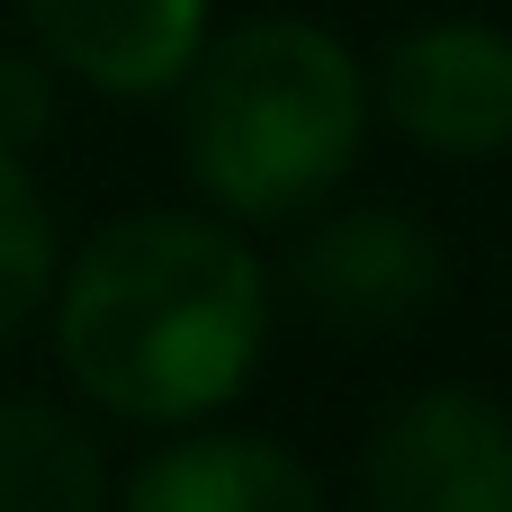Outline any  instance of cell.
<instances>
[{
  "mask_svg": "<svg viewBox=\"0 0 512 512\" xmlns=\"http://www.w3.org/2000/svg\"><path fill=\"white\" fill-rule=\"evenodd\" d=\"M378 108L450 162H486L512 144V36L486 18H432L387 45Z\"/></svg>",
  "mask_w": 512,
  "mask_h": 512,
  "instance_id": "cell-4",
  "label": "cell"
},
{
  "mask_svg": "<svg viewBox=\"0 0 512 512\" xmlns=\"http://www.w3.org/2000/svg\"><path fill=\"white\" fill-rule=\"evenodd\" d=\"M108 477L72 414L54 405H0V512H99Z\"/></svg>",
  "mask_w": 512,
  "mask_h": 512,
  "instance_id": "cell-8",
  "label": "cell"
},
{
  "mask_svg": "<svg viewBox=\"0 0 512 512\" xmlns=\"http://www.w3.org/2000/svg\"><path fill=\"white\" fill-rule=\"evenodd\" d=\"M54 126V81L36 54H0V153H27Z\"/></svg>",
  "mask_w": 512,
  "mask_h": 512,
  "instance_id": "cell-10",
  "label": "cell"
},
{
  "mask_svg": "<svg viewBox=\"0 0 512 512\" xmlns=\"http://www.w3.org/2000/svg\"><path fill=\"white\" fill-rule=\"evenodd\" d=\"M126 512H324V486L261 432H207L144 459Z\"/></svg>",
  "mask_w": 512,
  "mask_h": 512,
  "instance_id": "cell-7",
  "label": "cell"
},
{
  "mask_svg": "<svg viewBox=\"0 0 512 512\" xmlns=\"http://www.w3.org/2000/svg\"><path fill=\"white\" fill-rule=\"evenodd\" d=\"M360 512H512V414L477 387L405 396L369 432Z\"/></svg>",
  "mask_w": 512,
  "mask_h": 512,
  "instance_id": "cell-3",
  "label": "cell"
},
{
  "mask_svg": "<svg viewBox=\"0 0 512 512\" xmlns=\"http://www.w3.org/2000/svg\"><path fill=\"white\" fill-rule=\"evenodd\" d=\"M288 279H297V297L324 324H342V333H396V324H414L441 297V243L414 216H396V207H351V216H324L297 243Z\"/></svg>",
  "mask_w": 512,
  "mask_h": 512,
  "instance_id": "cell-5",
  "label": "cell"
},
{
  "mask_svg": "<svg viewBox=\"0 0 512 512\" xmlns=\"http://www.w3.org/2000/svg\"><path fill=\"white\" fill-rule=\"evenodd\" d=\"M36 45L108 90V99H153L189 72V54L207 45V0H18Z\"/></svg>",
  "mask_w": 512,
  "mask_h": 512,
  "instance_id": "cell-6",
  "label": "cell"
},
{
  "mask_svg": "<svg viewBox=\"0 0 512 512\" xmlns=\"http://www.w3.org/2000/svg\"><path fill=\"white\" fill-rule=\"evenodd\" d=\"M180 81H189L180 108L189 171L234 216H297L360 162L369 126L360 63L306 18H252L198 45Z\"/></svg>",
  "mask_w": 512,
  "mask_h": 512,
  "instance_id": "cell-2",
  "label": "cell"
},
{
  "mask_svg": "<svg viewBox=\"0 0 512 512\" xmlns=\"http://www.w3.org/2000/svg\"><path fill=\"white\" fill-rule=\"evenodd\" d=\"M54 288V216L27 180L18 153H0V342L27 333V315L45 306Z\"/></svg>",
  "mask_w": 512,
  "mask_h": 512,
  "instance_id": "cell-9",
  "label": "cell"
},
{
  "mask_svg": "<svg viewBox=\"0 0 512 512\" xmlns=\"http://www.w3.org/2000/svg\"><path fill=\"white\" fill-rule=\"evenodd\" d=\"M270 342V279L243 234L207 216H117L81 243L54 297V351L72 387L126 423L216 414Z\"/></svg>",
  "mask_w": 512,
  "mask_h": 512,
  "instance_id": "cell-1",
  "label": "cell"
}]
</instances>
